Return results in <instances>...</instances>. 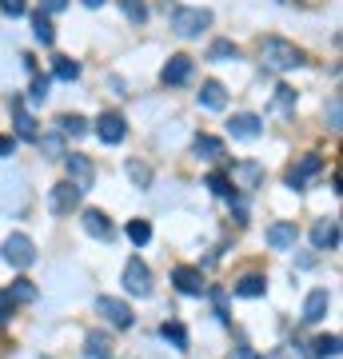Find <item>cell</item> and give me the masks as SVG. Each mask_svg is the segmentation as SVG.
Returning <instances> with one entry per match:
<instances>
[{"mask_svg": "<svg viewBox=\"0 0 343 359\" xmlns=\"http://www.w3.org/2000/svg\"><path fill=\"white\" fill-rule=\"evenodd\" d=\"M260 56H264V65L276 68V72H288V68H300V65H304V52L295 48L292 40H280V36L260 40Z\"/></svg>", "mask_w": 343, "mask_h": 359, "instance_id": "obj_1", "label": "cell"}, {"mask_svg": "<svg viewBox=\"0 0 343 359\" xmlns=\"http://www.w3.org/2000/svg\"><path fill=\"white\" fill-rule=\"evenodd\" d=\"M0 252H4V259H8L13 268H32V264H36V244L28 240L25 231H13Z\"/></svg>", "mask_w": 343, "mask_h": 359, "instance_id": "obj_2", "label": "cell"}, {"mask_svg": "<svg viewBox=\"0 0 343 359\" xmlns=\"http://www.w3.org/2000/svg\"><path fill=\"white\" fill-rule=\"evenodd\" d=\"M208 25H212L208 8H172V28H176L180 36H200Z\"/></svg>", "mask_w": 343, "mask_h": 359, "instance_id": "obj_3", "label": "cell"}, {"mask_svg": "<svg viewBox=\"0 0 343 359\" xmlns=\"http://www.w3.org/2000/svg\"><path fill=\"white\" fill-rule=\"evenodd\" d=\"M124 287L128 295H136V299H144V295H152V271H148V264L144 259H128V268H124Z\"/></svg>", "mask_w": 343, "mask_h": 359, "instance_id": "obj_4", "label": "cell"}, {"mask_svg": "<svg viewBox=\"0 0 343 359\" xmlns=\"http://www.w3.org/2000/svg\"><path fill=\"white\" fill-rule=\"evenodd\" d=\"M80 188L76 184H68V180H60L56 188H52V196H48V208H52V216H72L80 208Z\"/></svg>", "mask_w": 343, "mask_h": 359, "instance_id": "obj_5", "label": "cell"}, {"mask_svg": "<svg viewBox=\"0 0 343 359\" xmlns=\"http://www.w3.org/2000/svg\"><path fill=\"white\" fill-rule=\"evenodd\" d=\"M96 311H100L112 327H120V332L132 327V308H128L124 299H116V295H100V299H96Z\"/></svg>", "mask_w": 343, "mask_h": 359, "instance_id": "obj_6", "label": "cell"}, {"mask_svg": "<svg viewBox=\"0 0 343 359\" xmlns=\"http://www.w3.org/2000/svg\"><path fill=\"white\" fill-rule=\"evenodd\" d=\"M64 164H68V184H76L80 192H88V188H92V180H96V168H92L88 156L68 152V156H64Z\"/></svg>", "mask_w": 343, "mask_h": 359, "instance_id": "obj_7", "label": "cell"}, {"mask_svg": "<svg viewBox=\"0 0 343 359\" xmlns=\"http://www.w3.org/2000/svg\"><path fill=\"white\" fill-rule=\"evenodd\" d=\"M172 283H176L180 295H203V292H208V283H203L200 268H191V264H180V268L172 271Z\"/></svg>", "mask_w": 343, "mask_h": 359, "instance_id": "obj_8", "label": "cell"}, {"mask_svg": "<svg viewBox=\"0 0 343 359\" xmlns=\"http://www.w3.org/2000/svg\"><path fill=\"white\" fill-rule=\"evenodd\" d=\"M96 136H100L104 144H120L128 136V124L120 112H100V120H96Z\"/></svg>", "mask_w": 343, "mask_h": 359, "instance_id": "obj_9", "label": "cell"}, {"mask_svg": "<svg viewBox=\"0 0 343 359\" xmlns=\"http://www.w3.org/2000/svg\"><path fill=\"white\" fill-rule=\"evenodd\" d=\"M188 76H191V56H168V65L160 68V80H164L168 88H176V84H188Z\"/></svg>", "mask_w": 343, "mask_h": 359, "instance_id": "obj_10", "label": "cell"}, {"mask_svg": "<svg viewBox=\"0 0 343 359\" xmlns=\"http://www.w3.org/2000/svg\"><path fill=\"white\" fill-rule=\"evenodd\" d=\"M319 172H323V160H319V156H304L300 164L288 168V188H295V192H300V188H304L307 180L319 176Z\"/></svg>", "mask_w": 343, "mask_h": 359, "instance_id": "obj_11", "label": "cell"}, {"mask_svg": "<svg viewBox=\"0 0 343 359\" xmlns=\"http://www.w3.org/2000/svg\"><path fill=\"white\" fill-rule=\"evenodd\" d=\"M295 240H300V231H295L292 219H276V224L267 228V244L276 248V252H288V248H295Z\"/></svg>", "mask_w": 343, "mask_h": 359, "instance_id": "obj_12", "label": "cell"}, {"mask_svg": "<svg viewBox=\"0 0 343 359\" xmlns=\"http://www.w3.org/2000/svg\"><path fill=\"white\" fill-rule=\"evenodd\" d=\"M311 244H316V252L339 248V219H319L316 228H311Z\"/></svg>", "mask_w": 343, "mask_h": 359, "instance_id": "obj_13", "label": "cell"}, {"mask_svg": "<svg viewBox=\"0 0 343 359\" xmlns=\"http://www.w3.org/2000/svg\"><path fill=\"white\" fill-rule=\"evenodd\" d=\"M8 108H13V116H16V136H20V140H40V128H36V120L25 112V100H20V96H13V100H8Z\"/></svg>", "mask_w": 343, "mask_h": 359, "instance_id": "obj_14", "label": "cell"}, {"mask_svg": "<svg viewBox=\"0 0 343 359\" xmlns=\"http://www.w3.org/2000/svg\"><path fill=\"white\" fill-rule=\"evenodd\" d=\"M231 136H236V140H255V136H260V132H264V120H260V116H252V112H240V116H231Z\"/></svg>", "mask_w": 343, "mask_h": 359, "instance_id": "obj_15", "label": "cell"}, {"mask_svg": "<svg viewBox=\"0 0 343 359\" xmlns=\"http://www.w3.org/2000/svg\"><path fill=\"white\" fill-rule=\"evenodd\" d=\"M328 308H331V295H328V287H316V292L304 299V323H319L323 316H328Z\"/></svg>", "mask_w": 343, "mask_h": 359, "instance_id": "obj_16", "label": "cell"}, {"mask_svg": "<svg viewBox=\"0 0 343 359\" xmlns=\"http://www.w3.org/2000/svg\"><path fill=\"white\" fill-rule=\"evenodd\" d=\"M84 231L96 236V240H112V219L104 216L100 208H88V212H84Z\"/></svg>", "mask_w": 343, "mask_h": 359, "instance_id": "obj_17", "label": "cell"}, {"mask_svg": "<svg viewBox=\"0 0 343 359\" xmlns=\"http://www.w3.org/2000/svg\"><path fill=\"white\" fill-rule=\"evenodd\" d=\"M200 104H203V108H212V112H216V108H224V104H228L224 84H220V80H203V84H200Z\"/></svg>", "mask_w": 343, "mask_h": 359, "instance_id": "obj_18", "label": "cell"}, {"mask_svg": "<svg viewBox=\"0 0 343 359\" xmlns=\"http://www.w3.org/2000/svg\"><path fill=\"white\" fill-rule=\"evenodd\" d=\"M191 152L200 156V160H216V156H224V140L220 136H196L191 140Z\"/></svg>", "mask_w": 343, "mask_h": 359, "instance_id": "obj_19", "label": "cell"}, {"mask_svg": "<svg viewBox=\"0 0 343 359\" xmlns=\"http://www.w3.org/2000/svg\"><path fill=\"white\" fill-rule=\"evenodd\" d=\"M88 359H112V339L104 332H88V347H84Z\"/></svg>", "mask_w": 343, "mask_h": 359, "instance_id": "obj_20", "label": "cell"}, {"mask_svg": "<svg viewBox=\"0 0 343 359\" xmlns=\"http://www.w3.org/2000/svg\"><path fill=\"white\" fill-rule=\"evenodd\" d=\"M4 295H8V304H32V299H36V283L32 280H16Z\"/></svg>", "mask_w": 343, "mask_h": 359, "instance_id": "obj_21", "label": "cell"}, {"mask_svg": "<svg viewBox=\"0 0 343 359\" xmlns=\"http://www.w3.org/2000/svg\"><path fill=\"white\" fill-rule=\"evenodd\" d=\"M339 355V335H319L311 344V359H335Z\"/></svg>", "mask_w": 343, "mask_h": 359, "instance_id": "obj_22", "label": "cell"}, {"mask_svg": "<svg viewBox=\"0 0 343 359\" xmlns=\"http://www.w3.org/2000/svg\"><path fill=\"white\" fill-rule=\"evenodd\" d=\"M160 335H164L168 344L176 347V351H188V332H184V323H164V327H160Z\"/></svg>", "mask_w": 343, "mask_h": 359, "instance_id": "obj_23", "label": "cell"}, {"mask_svg": "<svg viewBox=\"0 0 343 359\" xmlns=\"http://www.w3.org/2000/svg\"><path fill=\"white\" fill-rule=\"evenodd\" d=\"M203 184H208L216 196H224V200H231V196H236V184H231L224 172H208V180H203Z\"/></svg>", "mask_w": 343, "mask_h": 359, "instance_id": "obj_24", "label": "cell"}, {"mask_svg": "<svg viewBox=\"0 0 343 359\" xmlns=\"http://www.w3.org/2000/svg\"><path fill=\"white\" fill-rule=\"evenodd\" d=\"M264 276H243L240 283H236V295H243V299H255V295H264Z\"/></svg>", "mask_w": 343, "mask_h": 359, "instance_id": "obj_25", "label": "cell"}, {"mask_svg": "<svg viewBox=\"0 0 343 359\" xmlns=\"http://www.w3.org/2000/svg\"><path fill=\"white\" fill-rule=\"evenodd\" d=\"M52 76L56 80H76L80 76V65L72 56H56V65H52Z\"/></svg>", "mask_w": 343, "mask_h": 359, "instance_id": "obj_26", "label": "cell"}, {"mask_svg": "<svg viewBox=\"0 0 343 359\" xmlns=\"http://www.w3.org/2000/svg\"><path fill=\"white\" fill-rule=\"evenodd\" d=\"M56 128H60L64 136H84V132H88V120H84V116H60Z\"/></svg>", "mask_w": 343, "mask_h": 359, "instance_id": "obj_27", "label": "cell"}, {"mask_svg": "<svg viewBox=\"0 0 343 359\" xmlns=\"http://www.w3.org/2000/svg\"><path fill=\"white\" fill-rule=\"evenodd\" d=\"M240 48L231 44V40H212V48H208V60H236Z\"/></svg>", "mask_w": 343, "mask_h": 359, "instance_id": "obj_28", "label": "cell"}, {"mask_svg": "<svg viewBox=\"0 0 343 359\" xmlns=\"http://www.w3.org/2000/svg\"><path fill=\"white\" fill-rule=\"evenodd\" d=\"M32 32H36V40L40 44H52V40H56V28H52V20L44 13H36L32 16Z\"/></svg>", "mask_w": 343, "mask_h": 359, "instance_id": "obj_29", "label": "cell"}, {"mask_svg": "<svg viewBox=\"0 0 343 359\" xmlns=\"http://www.w3.org/2000/svg\"><path fill=\"white\" fill-rule=\"evenodd\" d=\"M120 8H124V16L132 25H144V20H148V4H144V0H120Z\"/></svg>", "mask_w": 343, "mask_h": 359, "instance_id": "obj_30", "label": "cell"}, {"mask_svg": "<svg viewBox=\"0 0 343 359\" xmlns=\"http://www.w3.org/2000/svg\"><path fill=\"white\" fill-rule=\"evenodd\" d=\"M128 240H132V244H148V240H152L148 219H132V224H128Z\"/></svg>", "mask_w": 343, "mask_h": 359, "instance_id": "obj_31", "label": "cell"}, {"mask_svg": "<svg viewBox=\"0 0 343 359\" xmlns=\"http://www.w3.org/2000/svg\"><path fill=\"white\" fill-rule=\"evenodd\" d=\"M128 176L136 180L140 188H148V184H152V172H148V164H140V160H128Z\"/></svg>", "mask_w": 343, "mask_h": 359, "instance_id": "obj_32", "label": "cell"}, {"mask_svg": "<svg viewBox=\"0 0 343 359\" xmlns=\"http://www.w3.org/2000/svg\"><path fill=\"white\" fill-rule=\"evenodd\" d=\"M292 104H295V88L280 84V88H276V108H280V112H292Z\"/></svg>", "mask_w": 343, "mask_h": 359, "instance_id": "obj_33", "label": "cell"}, {"mask_svg": "<svg viewBox=\"0 0 343 359\" xmlns=\"http://www.w3.org/2000/svg\"><path fill=\"white\" fill-rule=\"evenodd\" d=\"M36 144H40L48 156H68V152H64V144H60V136H40Z\"/></svg>", "mask_w": 343, "mask_h": 359, "instance_id": "obj_34", "label": "cell"}, {"mask_svg": "<svg viewBox=\"0 0 343 359\" xmlns=\"http://www.w3.org/2000/svg\"><path fill=\"white\" fill-rule=\"evenodd\" d=\"M28 96H32V100H44V96H48V76H36L32 80V88H28Z\"/></svg>", "mask_w": 343, "mask_h": 359, "instance_id": "obj_35", "label": "cell"}, {"mask_svg": "<svg viewBox=\"0 0 343 359\" xmlns=\"http://www.w3.org/2000/svg\"><path fill=\"white\" fill-rule=\"evenodd\" d=\"M339 116H343V104H339V96L328 104V128H339Z\"/></svg>", "mask_w": 343, "mask_h": 359, "instance_id": "obj_36", "label": "cell"}, {"mask_svg": "<svg viewBox=\"0 0 343 359\" xmlns=\"http://www.w3.org/2000/svg\"><path fill=\"white\" fill-rule=\"evenodd\" d=\"M4 16H25V0H0Z\"/></svg>", "mask_w": 343, "mask_h": 359, "instance_id": "obj_37", "label": "cell"}, {"mask_svg": "<svg viewBox=\"0 0 343 359\" xmlns=\"http://www.w3.org/2000/svg\"><path fill=\"white\" fill-rule=\"evenodd\" d=\"M212 299H216V320H220V323H228L231 316H228V308H224V292H220V287L212 292Z\"/></svg>", "mask_w": 343, "mask_h": 359, "instance_id": "obj_38", "label": "cell"}, {"mask_svg": "<svg viewBox=\"0 0 343 359\" xmlns=\"http://www.w3.org/2000/svg\"><path fill=\"white\" fill-rule=\"evenodd\" d=\"M236 172H240V176L248 180V184H255V180H260V164H240Z\"/></svg>", "mask_w": 343, "mask_h": 359, "instance_id": "obj_39", "label": "cell"}, {"mask_svg": "<svg viewBox=\"0 0 343 359\" xmlns=\"http://www.w3.org/2000/svg\"><path fill=\"white\" fill-rule=\"evenodd\" d=\"M64 4H68V0H40V13L48 16V13H60Z\"/></svg>", "mask_w": 343, "mask_h": 359, "instance_id": "obj_40", "label": "cell"}, {"mask_svg": "<svg viewBox=\"0 0 343 359\" xmlns=\"http://www.w3.org/2000/svg\"><path fill=\"white\" fill-rule=\"evenodd\" d=\"M16 152V140L13 136H0V156H13Z\"/></svg>", "mask_w": 343, "mask_h": 359, "instance_id": "obj_41", "label": "cell"}, {"mask_svg": "<svg viewBox=\"0 0 343 359\" xmlns=\"http://www.w3.org/2000/svg\"><path fill=\"white\" fill-rule=\"evenodd\" d=\"M8 316H13V304H8V295L0 292V323L8 320Z\"/></svg>", "mask_w": 343, "mask_h": 359, "instance_id": "obj_42", "label": "cell"}, {"mask_svg": "<svg viewBox=\"0 0 343 359\" xmlns=\"http://www.w3.org/2000/svg\"><path fill=\"white\" fill-rule=\"evenodd\" d=\"M84 4H88V8H100V4H104V0H84Z\"/></svg>", "mask_w": 343, "mask_h": 359, "instance_id": "obj_43", "label": "cell"}, {"mask_svg": "<svg viewBox=\"0 0 343 359\" xmlns=\"http://www.w3.org/2000/svg\"><path fill=\"white\" fill-rule=\"evenodd\" d=\"M44 359H48V355H44Z\"/></svg>", "mask_w": 343, "mask_h": 359, "instance_id": "obj_44", "label": "cell"}]
</instances>
